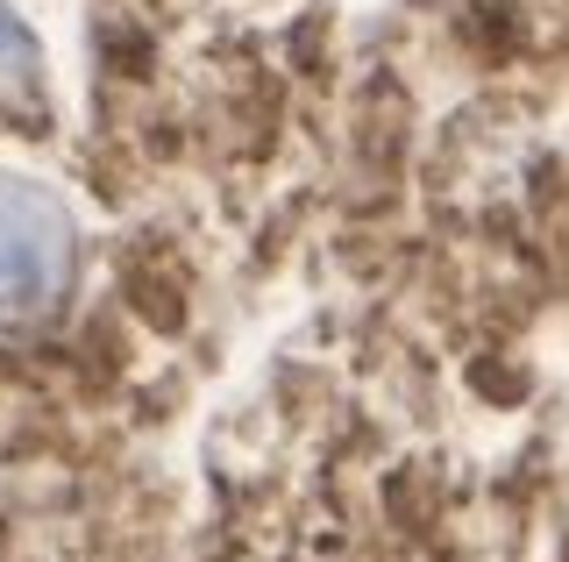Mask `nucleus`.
<instances>
[{
  "mask_svg": "<svg viewBox=\"0 0 569 562\" xmlns=\"http://www.w3.org/2000/svg\"><path fill=\"white\" fill-rule=\"evenodd\" d=\"M0 86H14V93L36 86V37L14 22L8 8H0Z\"/></svg>",
  "mask_w": 569,
  "mask_h": 562,
  "instance_id": "f03ea898",
  "label": "nucleus"
},
{
  "mask_svg": "<svg viewBox=\"0 0 569 562\" xmlns=\"http://www.w3.org/2000/svg\"><path fill=\"white\" fill-rule=\"evenodd\" d=\"M71 263H79V235L64 200L22 171H0V328L43 321L71 292Z\"/></svg>",
  "mask_w": 569,
  "mask_h": 562,
  "instance_id": "f257e3e1",
  "label": "nucleus"
}]
</instances>
